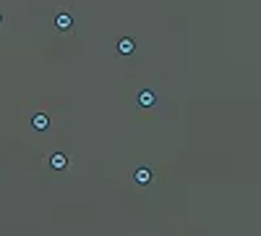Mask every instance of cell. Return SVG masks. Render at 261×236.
Here are the masks:
<instances>
[{
  "label": "cell",
  "instance_id": "1",
  "mask_svg": "<svg viewBox=\"0 0 261 236\" xmlns=\"http://www.w3.org/2000/svg\"><path fill=\"white\" fill-rule=\"evenodd\" d=\"M152 181H154V171L152 168H149V166H138L136 171H133V184L136 186H149V184H152Z\"/></svg>",
  "mask_w": 261,
  "mask_h": 236
},
{
  "label": "cell",
  "instance_id": "3",
  "mask_svg": "<svg viewBox=\"0 0 261 236\" xmlns=\"http://www.w3.org/2000/svg\"><path fill=\"white\" fill-rule=\"evenodd\" d=\"M115 50H118V56H133L136 53V40L133 37H120Z\"/></svg>",
  "mask_w": 261,
  "mask_h": 236
},
{
  "label": "cell",
  "instance_id": "2",
  "mask_svg": "<svg viewBox=\"0 0 261 236\" xmlns=\"http://www.w3.org/2000/svg\"><path fill=\"white\" fill-rule=\"evenodd\" d=\"M52 21H55V29H58V32H71V26H73V16H71L68 11H58Z\"/></svg>",
  "mask_w": 261,
  "mask_h": 236
},
{
  "label": "cell",
  "instance_id": "4",
  "mask_svg": "<svg viewBox=\"0 0 261 236\" xmlns=\"http://www.w3.org/2000/svg\"><path fill=\"white\" fill-rule=\"evenodd\" d=\"M136 105L138 108H154L157 105V95L152 89H141V92L136 95Z\"/></svg>",
  "mask_w": 261,
  "mask_h": 236
},
{
  "label": "cell",
  "instance_id": "6",
  "mask_svg": "<svg viewBox=\"0 0 261 236\" xmlns=\"http://www.w3.org/2000/svg\"><path fill=\"white\" fill-rule=\"evenodd\" d=\"M47 126H50L47 113H34V116H32V129H34V131H44Z\"/></svg>",
  "mask_w": 261,
  "mask_h": 236
},
{
  "label": "cell",
  "instance_id": "5",
  "mask_svg": "<svg viewBox=\"0 0 261 236\" xmlns=\"http://www.w3.org/2000/svg\"><path fill=\"white\" fill-rule=\"evenodd\" d=\"M50 168L52 171H65L68 168V158H65L63 152H52L50 155Z\"/></svg>",
  "mask_w": 261,
  "mask_h": 236
},
{
  "label": "cell",
  "instance_id": "7",
  "mask_svg": "<svg viewBox=\"0 0 261 236\" xmlns=\"http://www.w3.org/2000/svg\"><path fill=\"white\" fill-rule=\"evenodd\" d=\"M0 24H3V11H0Z\"/></svg>",
  "mask_w": 261,
  "mask_h": 236
}]
</instances>
